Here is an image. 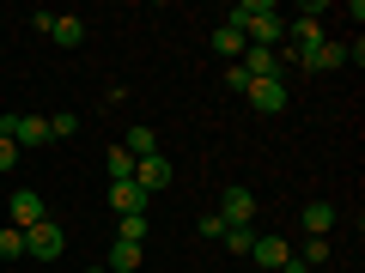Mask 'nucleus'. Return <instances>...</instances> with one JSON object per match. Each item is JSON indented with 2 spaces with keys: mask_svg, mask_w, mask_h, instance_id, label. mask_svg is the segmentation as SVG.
<instances>
[{
  "mask_svg": "<svg viewBox=\"0 0 365 273\" xmlns=\"http://www.w3.org/2000/svg\"><path fill=\"white\" fill-rule=\"evenodd\" d=\"M0 255H6V261L25 255V231H13V225H6V231H0Z\"/></svg>",
  "mask_w": 365,
  "mask_h": 273,
  "instance_id": "obj_21",
  "label": "nucleus"
},
{
  "mask_svg": "<svg viewBox=\"0 0 365 273\" xmlns=\"http://www.w3.org/2000/svg\"><path fill=\"white\" fill-rule=\"evenodd\" d=\"M250 255H256V267H287V255H292V249H287V237H256V243H250Z\"/></svg>",
  "mask_w": 365,
  "mask_h": 273,
  "instance_id": "obj_10",
  "label": "nucleus"
},
{
  "mask_svg": "<svg viewBox=\"0 0 365 273\" xmlns=\"http://www.w3.org/2000/svg\"><path fill=\"white\" fill-rule=\"evenodd\" d=\"M146 207H153V195H146L140 182H110V213L128 219V213H146Z\"/></svg>",
  "mask_w": 365,
  "mask_h": 273,
  "instance_id": "obj_8",
  "label": "nucleus"
},
{
  "mask_svg": "<svg viewBox=\"0 0 365 273\" xmlns=\"http://www.w3.org/2000/svg\"><path fill=\"white\" fill-rule=\"evenodd\" d=\"M0 134H6L19 152H31V146H49V116H0Z\"/></svg>",
  "mask_w": 365,
  "mask_h": 273,
  "instance_id": "obj_2",
  "label": "nucleus"
},
{
  "mask_svg": "<svg viewBox=\"0 0 365 273\" xmlns=\"http://www.w3.org/2000/svg\"><path fill=\"white\" fill-rule=\"evenodd\" d=\"M213 55H225V61H244V49H250V43H244V31H232V25H225V18H220V25H213Z\"/></svg>",
  "mask_w": 365,
  "mask_h": 273,
  "instance_id": "obj_12",
  "label": "nucleus"
},
{
  "mask_svg": "<svg viewBox=\"0 0 365 273\" xmlns=\"http://www.w3.org/2000/svg\"><path fill=\"white\" fill-rule=\"evenodd\" d=\"M304 267H317V261H329V237H311V243H304Z\"/></svg>",
  "mask_w": 365,
  "mask_h": 273,
  "instance_id": "obj_22",
  "label": "nucleus"
},
{
  "mask_svg": "<svg viewBox=\"0 0 365 273\" xmlns=\"http://www.w3.org/2000/svg\"><path fill=\"white\" fill-rule=\"evenodd\" d=\"M170 176H177V170L165 164V152H153V158H134V182H140L146 195H158V188H170Z\"/></svg>",
  "mask_w": 365,
  "mask_h": 273,
  "instance_id": "obj_6",
  "label": "nucleus"
},
{
  "mask_svg": "<svg viewBox=\"0 0 365 273\" xmlns=\"http://www.w3.org/2000/svg\"><path fill=\"white\" fill-rule=\"evenodd\" d=\"M244 97H250L256 116H280V109H287V79H250Z\"/></svg>",
  "mask_w": 365,
  "mask_h": 273,
  "instance_id": "obj_3",
  "label": "nucleus"
},
{
  "mask_svg": "<svg viewBox=\"0 0 365 273\" xmlns=\"http://www.w3.org/2000/svg\"><path fill=\"white\" fill-rule=\"evenodd\" d=\"M86 273H110V267H86Z\"/></svg>",
  "mask_w": 365,
  "mask_h": 273,
  "instance_id": "obj_25",
  "label": "nucleus"
},
{
  "mask_svg": "<svg viewBox=\"0 0 365 273\" xmlns=\"http://www.w3.org/2000/svg\"><path fill=\"white\" fill-rule=\"evenodd\" d=\"M13 164H19V146L6 140V134H0V170H13Z\"/></svg>",
  "mask_w": 365,
  "mask_h": 273,
  "instance_id": "obj_24",
  "label": "nucleus"
},
{
  "mask_svg": "<svg viewBox=\"0 0 365 273\" xmlns=\"http://www.w3.org/2000/svg\"><path fill=\"white\" fill-rule=\"evenodd\" d=\"M225 249H232V255H250V243H256V231H250V225H225V237H220Z\"/></svg>",
  "mask_w": 365,
  "mask_h": 273,
  "instance_id": "obj_17",
  "label": "nucleus"
},
{
  "mask_svg": "<svg viewBox=\"0 0 365 273\" xmlns=\"http://www.w3.org/2000/svg\"><path fill=\"white\" fill-rule=\"evenodd\" d=\"M49 213H43V195L37 188H13V231H31V225H43Z\"/></svg>",
  "mask_w": 365,
  "mask_h": 273,
  "instance_id": "obj_7",
  "label": "nucleus"
},
{
  "mask_svg": "<svg viewBox=\"0 0 365 273\" xmlns=\"http://www.w3.org/2000/svg\"><path fill=\"white\" fill-rule=\"evenodd\" d=\"M49 37L61 43V49H79V43H86V18H73V13H61V18H55V25H49Z\"/></svg>",
  "mask_w": 365,
  "mask_h": 273,
  "instance_id": "obj_13",
  "label": "nucleus"
},
{
  "mask_svg": "<svg viewBox=\"0 0 365 273\" xmlns=\"http://www.w3.org/2000/svg\"><path fill=\"white\" fill-rule=\"evenodd\" d=\"M140 267V243H116L110 249V273H134Z\"/></svg>",
  "mask_w": 365,
  "mask_h": 273,
  "instance_id": "obj_16",
  "label": "nucleus"
},
{
  "mask_svg": "<svg viewBox=\"0 0 365 273\" xmlns=\"http://www.w3.org/2000/svg\"><path fill=\"white\" fill-rule=\"evenodd\" d=\"M220 219L225 225H250L256 219V188H250V182H232V188L220 195Z\"/></svg>",
  "mask_w": 365,
  "mask_h": 273,
  "instance_id": "obj_4",
  "label": "nucleus"
},
{
  "mask_svg": "<svg viewBox=\"0 0 365 273\" xmlns=\"http://www.w3.org/2000/svg\"><path fill=\"white\" fill-rule=\"evenodd\" d=\"M116 243H146V213H128L116 225Z\"/></svg>",
  "mask_w": 365,
  "mask_h": 273,
  "instance_id": "obj_19",
  "label": "nucleus"
},
{
  "mask_svg": "<svg viewBox=\"0 0 365 273\" xmlns=\"http://www.w3.org/2000/svg\"><path fill=\"white\" fill-rule=\"evenodd\" d=\"M304 231L329 237V231H335V207H329V200H311V207H304Z\"/></svg>",
  "mask_w": 365,
  "mask_h": 273,
  "instance_id": "obj_15",
  "label": "nucleus"
},
{
  "mask_svg": "<svg viewBox=\"0 0 365 273\" xmlns=\"http://www.w3.org/2000/svg\"><path fill=\"white\" fill-rule=\"evenodd\" d=\"M237 67H244L250 79H287V73H280V55H274V49H244V61H237Z\"/></svg>",
  "mask_w": 365,
  "mask_h": 273,
  "instance_id": "obj_9",
  "label": "nucleus"
},
{
  "mask_svg": "<svg viewBox=\"0 0 365 273\" xmlns=\"http://www.w3.org/2000/svg\"><path fill=\"white\" fill-rule=\"evenodd\" d=\"M225 25L244 31L250 49H274V43L287 37V18H280V6H268V0H237L232 13H225Z\"/></svg>",
  "mask_w": 365,
  "mask_h": 273,
  "instance_id": "obj_1",
  "label": "nucleus"
},
{
  "mask_svg": "<svg viewBox=\"0 0 365 273\" xmlns=\"http://www.w3.org/2000/svg\"><path fill=\"white\" fill-rule=\"evenodd\" d=\"M122 152H128V158H153V152H158V134L146 128V122H134L128 140H122Z\"/></svg>",
  "mask_w": 365,
  "mask_h": 273,
  "instance_id": "obj_14",
  "label": "nucleus"
},
{
  "mask_svg": "<svg viewBox=\"0 0 365 273\" xmlns=\"http://www.w3.org/2000/svg\"><path fill=\"white\" fill-rule=\"evenodd\" d=\"M201 237H207V243H220V237H225V219H220V213H201Z\"/></svg>",
  "mask_w": 365,
  "mask_h": 273,
  "instance_id": "obj_23",
  "label": "nucleus"
},
{
  "mask_svg": "<svg viewBox=\"0 0 365 273\" xmlns=\"http://www.w3.org/2000/svg\"><path fill=\"white\" fill-rule=\"evenodd\" d=\"M341 61H347V43H329V37H323V49L304 55V73H335Z\"/></svg>",
  "mask_w": 365,
  "mask_h": 273,
  "instance_id": "obj_11",
  "label": "nucleus"
},
{
  "mask_svg": "<svg viewBox=\"0 0 365 273\" xmlns=\"http://www.w3.org/2000/svg\"><path fill=\"white\" fill-rule=\"evenodd\" d=\"M73 134H79V116H67V109L49 116V140H73Z\"/></svg>",
  "mask_w": 365,
  "mask_h": 273,
  "instance_id": "obj_20",
  "label": "nucleus"
},
{
  "mask_svg": "<svg viewBox=\"0 0 365 273\" xmlns=\"http://www.w3.org/2000/svg\"><path fill=\"white\" fill-rule=\"evenodd\" d=\"M104 164H110V182H134V158L122 152V146H110V158H104Z\"/></svg>",
  "mask_w": 365,
  "mask_h": 273,
  "instance_id": "obj_18",
  "label": "nucleus"
},
{
  "mask_svg": "<svg viewBox=\"0 0 365 273\" xmlns=\"http://www.w3.org/2000/svg\"><path fill=\"white\" fill-rule=\"evenodd\" d=\"M25 255H37V261H61V225H55V219L31 225V231H25Z\"/></svg>",
  "mask_w": 365,
  "mask_h": 273,
  "instance_id": "obj_5",
  "label": "nucleus"
}]
</instances>
